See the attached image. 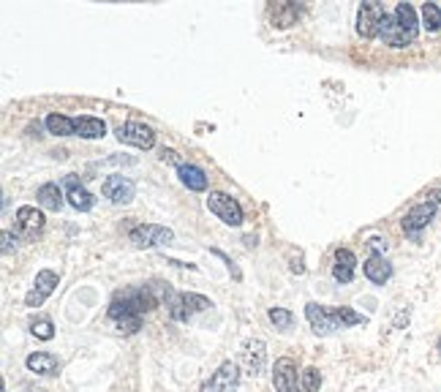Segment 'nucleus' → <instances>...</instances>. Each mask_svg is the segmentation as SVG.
Returning a JSON list of instances; mask_svg holds the SVG:
<instances>
[{
  "instance_id": "obj_1",
  "label": "nucleus",
  "mask_w": 441,
  "mask_h": 392,
  "mask_svg": "<svg viewBox=\"0 0 441 392\" xmlns=\"http://www.w3.org/2000/svg\"><path fill=\"white\" fill-rule=\"evenodd\" d=\"M158 286H128V289L117 292L109 302V319L117 321L126 316H145L147 311H153L158 305Z\"/></svg>"
},
{
  "instance_id": "obj_2",
  "label": "nucleus",
  "mask_w": 441,
  "mask_h": 392,
  "mask_svg": "<svg viewBox=\"0 0 441 392\" xmlns=\"http://www.w3.org/2000/svg\"><path fill=\"white\" fill-rule=\"evenodd\" d=\"M167 308H169V316L174 321H188L196 314L212 308V302L205 295H193V292H183V295H169L167 299Z\"/></svg>"
},
{
  "instance_id": "obj_3",
  "label": "nucleus",
  "mask_w": 441,
  "mask_h": 392,
  "mask_svg": "<svg viewBox=\"0 0 441 392\" xmlns=\"http://www.w3.org/2000/svg\"><path fill=\"white\" fill-rule=\"evenodd\" d=\"M439 202H441V191H433L425 202H420L417 207H411V210L406 213V218H403V232H406L409 237H420L422 229L433 221Z\"/></svg>"
},
{
  "instance_id": "obj_4",
  "label": "nucleus",
  "mask_w": 441,
  "mask_h": 392,
  "mask_svg": "<svg viewBox=\"0 0 441 392\" xmlns=\"http://www.w3.org/2000/svg\"><path fill=\"white\" fill-rule=\"evenodd\" d=\"M207 210L212 215H218L226 226H240L243 224V207L237 199H231L224 191H210L207 196Z\"/></svg>"
},
{
  "instance_id": "obj_5",
  "label": "nucleus",
  "mask_w": 441,
  "mask_h": 392,
  "mask_svg": "<svg viewBox=\"0 0 441 392\" xmlns=\"http://www.w3.org/2000/svg\"><path fill=\"white\" fill-rule=\"evenodd\" d=\"M387 17L382 3L370 0V3H363L360 11H357V33L363 38H376L379 30H382V22Z\"/></svg>"
},
{
  "instance_id": "obj_6",
  "label": "nucleus",
  "mask_w": 441,
  "mask_h": 392,
  "mask_svg": "<svg viewBox=\"0 0 441 392\" xmlns=\"http://www.w3.org/2000/svg\"><path fill=\"white\" fill-rule=\"evenodd\" d=\"M44 229V213L36 207L25 205L17 210L14 215V237L20 240H36V234H41Z\"/></svg>"
},
{
  "instance_id": "obj_7",
  "label": "nucleus",
  "mask_w": 441,
  "mask_h": 392,
  "mask_svg": "<svg viewBox=\"0 0 441 392\" xmlns=\"http://www.w3.org/2000/svg\"><path fill=\"white\" fill-rule=\"evenodd\" d=\"M174 240V232L167 226L158 224H142L131 229V243L136 248H158V245H169Z\"/></svg>"
},
{
  "instance_id": "obj_8",
  "label": "nucleus",
  "mask_w": 441,
  "mask_h": 392,
  "mask_svg": "<svg viewBox=\"0 0 441 392\" xmlns=\"http://www.w3.org/2000/svg\"><path fill=\"white\" fill-rule=\"evenodd\" d=\"M272 387H275V392H303V387H300V374H297V362H294L291 357L275 360V368H272Z\"/></svg>"
},
{
  "instance_id": "obj_9",
  "label": "nucleus",
  "mask_w": 441,
  "mask_h": 392,
  "mask_svg": "<svg viewBox=\"0 0 441 392\" xmlns=\"http://www.w3.org/2000/svg\"><path fill=\"white\" fill-rule=\"evenodd\" d=\"M237 384H240V368H237L231 360H226V362H221L218 371L202 384L199 392H234Z\"/></svg>"
},
{
  "instance_id": "obj_10",
  "label": "nucleus",
  "mask_w": 441,
  "mask_h": 392,
  "mask_svg": "<svg viewBox=\"0 0 441 392\" xmlns=\"http://www.w3.org/2000/svg\"><path fill=\"white\" fill-rule=\"evenodd\" d=\"M58 283H60L58 273H52V270H41L39 275H36V280H33V289L25 295V305H28V308H39V305H44V299L58 289Z\"/></svg>"
},
{
  "instance_id": "obj_11",
  "label": "nucleus",
  "mask_w": 441,
  "mask_h": 392,
  "mask_svg": "<svg viewBox=\"0 0 441 392\" xmlns=\"http://www.w3.org/2000/svg\"><path fill=\"white\" fill-rule=\"evenodd\" d=\"M117 139L120 142H126V145H134L139 150H150L155 145V133L153 129H147L145 123H123L120 129H117Z\"/></svg>"
},
{
  "instance_id": "obj_12",
  "label": "nucleus",
  "mask_w": 441,
  "mask_h": 392,
  "mask_svg": "<svg viewBox=\"0 0 441 392\" xmlns=\"http://www.w3.org/2000/svg\"><path fill=\"white\" fill-rule=\"evenodd\" d=\"M101 194H104L109 202H115V205H128V202L134 199L136 186H134V180H128V177H123V174H112V177L104 180Z\"/></svg>"
},
{
  "instance_id": "obj_13",
  "label": "nucleus",
  "mask_w": 441,
  "mask_h": 392,
  "mask_svg": "<svg viewBox=\"0 0 441 392\" xmlns=\"http://www.w3.org/2000/svg\"><path fill=\"white\" fill-rule=\"evenodd\" d=\"M306 316H308V321H310V327H313V333H316V335L327 338V335H332L335 330H341V327H338V321H335L332 314H330V308L319 305V302H308Z\"/></svg>"
},
{
  "instance_id": "obj_14",
  "label": "nucleus",
  "mask_w": 441,
  "mask_h": 392,
  "mask_svg": "<svg viewBox=\"0 0 441 392\" xmlns=\"http://www.w3.org/2000/svg\"><path fill=\"white\" fill-rule=\"evenodd\" d=\"M66 199H68V205L74 207V210H79V213H87V210H93V205H96V196L87 191V188L82 186L77 180V174H66Z\"/></svg>"
},
{
  "instance_id": "obj_15",
  "label": "nucleus",
  "mask_w": 441,
  "mask_h": 392,
  "mask_svg": "<svg viewBox=\"0 0 441 392\" xmlns=\"http://www.w3.org/2000/svg\"><path fill=\"white\" fill-rule=\"evenodd\" d=\"M379 36H382V41L387 44V47H395V49H401V47H406V44H411L414 38L417 36H411L406 28H403L401 22L395 19V14L389 17H384V22H382V30H379Z\"/></svg>"
},
{
  "instance_id": "obj_16",
  "label": "nucleus",
  "mask_w": 441,
  "mask_h": 392,
  "mask_svg": "<svg viewBox=\"0 0 441 392\" xmlns=\"http://www.w3.org/2000/svg\"><path fill=\"white\" fill-rule=\"evenodd\" d=\"M354 270H357V256L349 248H338L335 259H332V278L338 283H351L354 280Z\"/></svg>"
},
{
  "instance_id": "obj_17",
  "label": "nucleus",
  "mask_w": 441,
  "mask_h": 392,
  "mask_svg": "<svg viewBox=\"0 0 441 392\" xmlns=\"http://www.w3.org/2000/svg\"><path fill=\"white\" fill-rule=\"evenodd\" d=\"M265 360H267V346L265 340H248L246 343V352H243V365L250 376H259L265 371Z\"/></svg>"
},
{
  "instance_id": "obj_18",
  "label": "nucleus",
  "mask_w": 441,
  "mask_h": 392,
  "mask_svg": "<svg viewBox=\"0 0 441 392\" xmlns=\"http://www.w3.org/2000/svg\"><path fill=\"white\" fill-rule=\"evenodd\" d=\"M363 273L365 278L370 280V283H387V280L392 278V264L384 259V254H370L363 264Z\"/></svg>"
},
{
  "instance_id": "obj_19",
  "label": "nucleus",
  "mask_w": 441,
  "mask_h": 392,
  "mask_svg": "<svg viewBox=\"0 0 441 392\" xmlns=\"http://www.w3.org/2000/svg\"><path fill=\"white\" fill-rule=\"evenodd\" d=\"M300 14H303V6H297V3H275V6H270V19H272L275 28L297 25Z\"/></svg>"
},
{
  "instance_id": "obj_20",
  "label": "nucleus",
  "mask_w": 441,
  "mask_h": 392,
  "mask_svg": "<svg viewBox=\"0 0 441 392\" xmlns=\"http://www.w3.org/2000/svg\"><path fill=\"white\" fill-rule=\"evenodd\" d=\"M25 365H28V371L41 374V376H58V371H60L58 357L47 355V352H36V355H30L28 360H25Z\"/></svg>"
},
{
  "instance_id": "obj_21",
  "label": "nucleus",
  "mask_w": 441,
  "mask_h": 392,
  "mask_svg": "<svg viewBox=\"0 0 441 392\" xmlns=\"http://www.w3.org/2000/svg\"><path fill=\"white\" fill-rule=\"evenodd\" d=\"M74 131L82 139H101L107 133V123L101 117H90V114H82L74 117Z\"/></svg>"
},
{
  "instance_id": "obj_22",
  "label": "nucleus",
  "mask_w": 441,
  "mask_h": 392,
  "mask_svg": "<svg viewBox=\"0 0 441 392\" xmlns=\"http://www.w3.org/2000/svg\"><path fill=\"white\" fill-rule=\"evenodd\" d=\"M177 174H180L183 186L188 188V191H207V174H205V172H202L199 167L186 164V167L177 169Z\"/></svg>"
},
{
  "instance_id": "obj_23",
  "label": "nucleus",
  "mask_w": 441,
  "mask_h": 392,
  "mask_svg": "<svg viewBox=\"0 0 441 392\" xmlns=\"http://www.w3.org/2000/svg\"><path fill=\"white\" fill-rule=\"evenodd\" d=\"M36 199H39V205L44 210H52V213H58L60 207H63V194H60L58 183H44L36 191Z\"/></svg>"
},
{
  "instance_id": "obj_24",
  "label": "nucleus",
  "mask_w": 441,
  "mask_h": 392,
  "mask_svg": "<svg viewBox=\"0 0 441 392\" xmlns=\"http://www.w3.org/2000/svg\"><path fill=\"white\" fill-rule=\"evenodd\" d=\"M47 129H49V133H55V136H77V131H74V117H66V114H58V112H52L47 117Z\"/></svg>"
},
{
  "instance_id": "obj_25",
  "label": "nucleus",
  "mask_w": 441,
  "mask_h": 392,
  "mask_svg": "<svg viewBox=\"0 0 441 392\" xmlns=\"http://www.w3.org/2000/svg\"><path fill=\"white\" fill-rule=\"evenodd\" d=\"M330 314H332V319L338 321L341 330H344V327H354V324H368V319H365L363 314H357L354 308H346V305H341V308H330Z\"/></svg>"
},
{
  "instance_id": "obj_26",
  "label": "nucleus",
  "mask_w": 441,
  "mask_h": 392,
  "mask_svg": "<svg viewBox=\"0 0 441 392\" xmlns=\"http://www.w3.org/2000/svg\"><path fill=\"white\" fill-rule=\"evenodd\" d=\"M395 19L401 22L411 36H417V11H414L409 3H398V6H395Z\"/></svg>"
},
{
  "instance_id": "obj_27",
  "label": "nucleus",
  "mask_w": 441,
  "mask_h": 392,
  "mask_svg": "<svg viewBox=\"0 0 441 392\" xmlns=\"http://www.w3.org/2000/svg\"><path fill=\"white\" fill-rule=\"evenodd\" d=\"M422 25H425V30H430V33L441 30V8L436 3H425V6H422Z\"/></svg>"
},
{
  "instance_id": "obj_28",
  "label": "nucleus",
  "mask_w": 441,
  "mask_h": 392,
  "mask_svg": "<svg viewBox=\"0 0 441 392\" xmlns=\"http://www.w3.org/2000/svg\"><path fill=\"white\" fill-rule=\"evenodd\" d=\"M300 387H303V392H319V387H322V374H319V368H306V371L300 374Z\"/></svg>"
},
{
  "instance_id": "obj_29",
  "label": "nucleus",
  "mask_w": 441,
  "mask_h": 392,
  "mask_svg": "<svg viewBox=\"0 0 441 392\" xmlns=\"http://www.w3.org/2000/svg\"><path fill=\"white\" fill-rule=\"evenodd\" d=\"M270 321L275 324V330L286 333V330H291V324H294V316L289 314L286 308H270Z\"/></svg>"
},
{
  "instance_id": "obj_30",
  "label": "nucleus",
  "mask_w": 441,
  "mask_h": 392,
  "mask_svg": "<svg viewBox=\"0 0 441 392\" xmlns=\"http://www.w3.org/2000/svg\"><path fill=\"white\" fill-rule=\"evenodd\" d=\"M30 333L39 338V340H52L55 338V327H52L49 319H39V321L30 324Z\"/></svg>"
},
{
  "instance_id": "obj_31",
  "label": "nucleus",
  "mask_w": 441,
  "mask_h": 392,
  "mask_svg": "<svg viewBox=\"0 0 441 392\" xmlns=\"http://www.w3.org/2000/svg\"><path fill=\"white\" fill-rule=\"evenodd\" d=\"M117 333H123V335H134L136 330L142 327V316H126V319H117Z\"/></svg>"
},
{
  "instance_id": "obj_32",
  "label": "nucleus",
  "mask_w": 441,
  "mask_h": 392,
  "mask_svg": "<svg viewBox=\"0 0 441 392\" xmlns=\"http://www.w3.org/2000/svg\"><path fill=\"white\" fill-rule=\"evenodd\" d=\"M368 248H370V254H384V251H387V240L370 237V240H368Z\"/></svg>"
},
{
  "instance_id": "obj_33",
  "label": "nucleus",
  "mask_w": 441,
  "mask_h": 392,
  "mask_svg": "<svg viewBox=\"0 0 441 392\" xmlns=\"http://www.w3.org/2000/svg\"><path fill=\"white\" fill-rule=\"evenodd\" d=\"M164 161H169V164H174V167H186V161L180 158V153H174V150H164Z\"/></svg>"
},
{
  "instance_id": "obj_34",
  "label": "nucleus",
  "mask_w": 441,
  "mask_h": 392,
  "mask_svg": "<svg viewBox=\"0 0 441 392\" xmlns=\"http://www.w3.org/2000/svg\"><path fill=\"white\" fill-rule=\"evenodd\" d=\"M291 273H297V275H303V273H306V264H303V256L291 259Z\"/></svg>"
},
{
  "instance_id": "obj_35",
  "label": "nucleus",
  "mask_w": 441,
  "mask_h": 392,
  "mask_svg": "<svg viewBox=\"0 0 441 392\" xmlns=\"http://www.w3.org/2000/svg\"><path fill=\"white\" fill-rule=\"evenodd\" d=\"M3 254H11V232H3Z\"/></svg>"
},
{
  "instance_id": "obj_36",
  "label": "nucleus",
  "mask_w": 441,
  "mask_h": 392,
  "mask_svg": "<svg viewBox=\"0 0 441 392\" xmlns=\"http://www.w3.org/2000/svg\"><path fill=\"white\" fill-rule=\"evenodd\" d=\"M439 352H441V340H439Z\"/></svg>"
},
{
  "instance_id": "obj_37",
  "label": "nucleus",
  "mask_w": 441,
  "mask_h": 392,
  "mask_svg": "<svg viewBox=\"0 0 441 392\" xmlns=\"http://www.w3.org/2000/svg\"><path fill=\"white\" fill-rule=\"evenodd\" d=\"M36 392H44V390H36Z\"/></svg>"
}]
</instances>
